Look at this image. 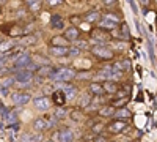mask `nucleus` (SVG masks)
<instances>
[{
    "label": "nucleus",
    "mask_w": 157,
    "mask_h": 142,
    "mask_svg": "<svg viewBox=\"0 0 157 142\" xmlns=\"http://www.w3.org/2000/svg\"><path fill=\"white\" fill-rule=\"evenodd\" d=\"M91 54L98 57L99 60H112L113 59V51L107 44H94L91 47Z\"/></svg>",
    "instance_id": "nucleus-1"
},
{
    "label": "nucleus",
    "mask_w": 157,
    "mask_h": 142,
    "mask_svg": "<svg viewBox=\"0 0 157 142\" xmlns=\"http://www.w3.org/2000/svg\"><path fill=\"white\" fill-rule=\"evenodd\" d=\"M74 77H75V71L72 68H58L54 74H52L50 79L55 81V82H69Z\"/></svg>",
    "instance_id": "nucleus-2"
},
{
    "label": "nucleus",
    "mask_w": 157,
    "mask_h": 142,
    "mask_svg": "<svg viewBox=\"0 0 157 142\" xmlns=\"http://www.w3.org/2000/svg\"><path fill=\"white\" fill-rule=\"evenodd\" d=\"M52 142H74V133L69 128H61L50 139Z\"/></svg>",
    "instance_id": "nucleus-3"
},
{
    "label": "nucleus",
    "mask_w": 157,
    "mask_h": 142,
    "mask_svg": "<svg viewBox=\"0 0 157 142\" xmlns=\"http://www.w3.org/2000/svg\"><path fill=\"white\" fill-rule=\"evenodd\" d=\"M127 122H124V120H113V122H110L109 125H107V128H109V131L112 133V134H120V133H124L126 130H127Z\"/></svg>",
    "instance_id": "nucleus-4"
},
{
    "label": "nucleus",
    "mask_w": 157,
    "mask_h": 142,
    "mask_svg": "<svg viewBox=\"0 0 157 142\" xmlns=\"http://www.w3.org/2000/svg\"><path fill=\"white\" fill-rule=\"evenodd\" d=\"M91 38H93V41L96 44H105L110 40V35L102 29H96V30L91 32Z\"/></svg>",
    "instance_id": "nucleus-5"
},
{
    "label": "nucleus",
    "mask_w": 157,
    "mask_h": 142,
    "mask_svg": "<svg viewBox=\"0 0 157 142\" xmlns=\"http://www.w3.org/2000/svg\"><path fill=\"white\" fill-rule=\"evenodd\" d=\"M33 79V74L29 73V71H25V70H21V71H16V74L13 76V81H16L17 84H30Z\"/></svg>",
    "instance_id": "nucleus-6"
},
{
    "label": "nucleus",
    "mask_w": 157,
    "mask_h": 142,
    "mask_svg": "<svg viewBox=\"0 0 157 142\" xmlns=\"http://www.w3.org/2000/svg\"><path fill=\"white\" fill-rule=\"evenodd\" d=\"M11 99H13V103H14V104L22 106V104H27V103H30V101H32V96H30V93H25V92H14V93L11 95Z\"/></svg>",
    "instance_id": "nucleus-7"
},
{
    "label": "nucleus",
    "mask_w": 157,
    "mask_h": 142,
    "mask_svg": "<svg viewBox=\"0 0 157 142\" xmlns=\"http://www.w3.org/2000/svg\"><path fill=\"white\" fill-rule=\"evenodd\" d=\"M49 128H50V125H49L46 117H38V119L33 120V130L39 134H41L43 131H46V130H49Z\"/></svg>",
    "instance_id": "nucleus-8"
},
{
    "label": "nucleus",
    "mask_w": 157,
    "mask_h": 142,
    "mask_svg": "<svg viewBox=\"0 0 157 142\" xmlns=\"http://www.w3.org/2000/svg\"><path fill=\"white\" fill-rule=\"evenodd\" d=\"M33 104L38 111H47L52 106V99L47 98V96H39V98L33 99Z\"/></svg>",
    "instance_id": "nucleus-9"
},
{
    "label": "nucleus",
    "mask_w": 157,
    "mask_h": 142,
    "mask_svg": "<svg viewBox=\"0 0 157 142\" xmlns=\"http://www.w3.org/2000/svg\"><path fill=\"white\" fill-rule=\"evenodd\" d=\"M52 103H55V104L58 106V108H61V106H64V103H66V95H64L61 90H55L54 93H52Z\"/></svg>",
    "instance_id": "nucleus-10"
},
{
    "label": "nucleus",
    "mask_w": 157,
    "mask_h": 142,
    "mask_svg": "<svg viewBox=\"0 0 157 142\" xmlns=\"http://www.w3.org/2000/svg\"><path fill=\"white\" fill-rule=\"evenodd\" d=\"M68 44H69V41L63 35H57V36H54L50 40V46L52 47H68Z\"/></svg>",
    "instance_id": "nucleus-11"
},
{
    "label": "nucleus",
    "mask_w": 157,
    "mask_h": 142,
    "mask_svg": "<svg viewBox=\"0 0 157 142\" xmlns=\"http://www.w3.org/2000/svg\"><path fill=\"white\" fill-rule=\"evenodd\" d=\"M78 35H80V32H78L77 27H69V29L64 30V35H63V36L71 43V41H77V40H78Z\"/></svg>",
    "instance_id": "nucleus-12"
},
{
    "label": "nucleus",
    "mask_w": 157,
    "mask_h": 142,
    "mask_svg": "<svg viewBox=\"0 0 157 142\" xmlns=\"http://www.w3.org/2000/svg\"><path fill=\"white\" fill-rule=\"evenodd\" d=\"M49 54L54 57H66L69 55V47H49Z\"/></svg>",
    "instance_id": "nucleus-13"
},
{
    "label": "nucleus",
    "mask_w": 157,
    "mask_h": 142,
    "mask_svg": "<svg viewBox=\"0 0 157 142\" xmlns=\"http://www.w3.org/2000/svg\"><path fill=\"white\" fill-rule=\"evenodd\" d=\"M57 70L55 68H52L50 65H44V67H39L36 70V76H41V77H52V74H54Z\"/></svg>",
    "instance_id": "nucleus-14"
},
{
    "label": "nucleus",
    "mask_w": 157,
    "mask_h": 142,
    "mask_svg": "<svg viewBox=\"0 0 157 142\" xmlns=\"http://www.w3.org/2000/svg\"><path fill=\"white\" fill-rule=\"evenodd\" d=\"M49 24H50V27H52V29H63V25H64V19H63L60 14H52V16H50Z\"/></svg>",
    "instance_id": "nucleus-15"
},
{
    "label": "nucleus",
    "mask_w": 157,
    "mask_h": 142,
    "mask_svg": "<svg viewBox=\"0 0 157 142\" xmlns=\"http://www.w3.org/2000/svg\"><path fill=\"white\" fill-rule=\"evenodd\" d=\"M88 90H90L91 95H96V96H101V95L105 93V92H104V87H102L101 82H91L90 87H88Z\"/></svg>",
    "instance_id": "nucleus-16"
},
{
    "label": "nucleus",
    "mask_w": 157,
    "mask_h": 142,
    "mask_svg": "<svg viewBox=\"0 0 157 142\" xmlns=\"http://www.w3.org/2000/svg\"><path fill=\"white\" fill-rule=\"evenodd\" d=\"M102 87H104V92L110 93V95H115V93L118 92V85H116V82H113V81H105V82L102 84Z\"/></svg>",
    "instance_id": "nucleus-17"
},
{
    "label": "nucleus",
    "mask_w": 157,
    "mask_h": 142,
    "mask_svg": "<svg viewBox=\"0 0 157 142\" xmlns=\"http://www.w3.org/2000/svg\"><path fill=\"white\" fill-rule=\"evenodd\" d=\"M115 117H116V120H129L132 115H130V112L126 109V108H121V109H116L115 111Z\"/></svg>",
    "instance_id": "nucleus-18"
},
{
    "label": "nucleus",
    "mask_w": 157,
    "mask_h": 142,
    "mask_svg": "<svg viewBox=\"0 0 157 142\" xmlns=\"http://www.w3.org/2000/svg\"><path fill=\"white\" fill-rule=\"evenodd\" d=\"M112 51H126V47H127V44H126V41H121V40H115V41H110L109 44H107Z\"/></svg>",
    "instance_id": "nucleus-19"
},
{
    "label": "nucleus",
    "mask_w": 157,
    "mask_h": 142,
    "mask_svg": "<svg viewBox=\"0 0 157 142\" xmlns=\"http://www.w3.org/2000/svg\"><path fill=\"white\" fill-rule=\"evenodd\" d=\"M22 142H43V136L39 133L30 134V133H25L22 136Z\"/></svg>",
    "instance_id": "nucleus-20"
},
{
    "label": "nucleus",
    "mask_w": 157,
    "mask_h": 142,
    "mask_svg": "<svg viewBox=\"0 0 157 142\" xmlns=\"http://www.w3.org/2000/svg\"><path fill=\"white\" fill-rule=\"evenodd\" d=\"M129 38H130L129 27H127V24H126V22H123V24L120 25V40H121V41H127Z\"/></svg>",
    "instance_id": "nucleus-21"
},
{
    "label": "nucleus",
    "mask_w": 157,
    "mask_h": 142,
    "mask_svg": "<svg viewBox=\"0 0 157 142\" xmlns=\"http://www.w3.org/2000/svg\"><path fill=\"white\" fill-rule=\"evenodd\" d=\"M115 108L113 106H102L101 109H99V115H101V117H113V115H115Z\"/></svg>",
    "instance_id": "nucleus-22"
},
{
    "label": "nucleus",
    "mask_w": 157,
    "mask_h": 142,
    "mask_svg": "<svg viewBox=\"0 0 157 142\" xmlns=\"http://www.w3.org/2000/svg\"><path fill=\"white\" fill-rule=\"evenodd\" d=\"M113 67L120 71V73H124V71H127V70L130 68V62H129V60H120V62L113 63Z\"/></svg>",
    "instance_id": "nucleus-23"
},
{
    "label": "nucleus",
    "mask_w": 157,
    "mask_h": 142,
    "mask_svg": "<svg viewBox=\"0 0 157 142\" xmlns=\"http://www.w3.org/2000/svg\"><path fill=\"white\" fill-rule=\"evenodd\" d=\"M13 46H14V43L10 41V40H3L0 41V54H6V52H11Z\"/></svg>",
    "instance_id": "nucleus-24"
},
{
    "label": "nucleus",
    "mask_w": 157,
    "mask_h": 142,
    "mask_svg": "<svg viewBox=\"0 0 157 142\" xmlns=\"http://www.w3.org/2000/svg\"><path fill=\"white\" fill-rule=\"evenodd\" d=\"M38 41V38L35 35H29V36H25V38H21L19 40V44L21 46H32Z\"/></svg>",
    "instance_id": "nucleus-25"
},
{
    "label": "nucleus",
    "mask_w": 157,
    "mask_h": 142,
    "mask_svg": "<svg viewBox=\"0 0 157 142\" xmlns=\"http://www.w3.org/2000/svg\"><path fill=\"white\" fill-rule=\"evenodd\" d=\"M101 19V13L99 11H90V13H86L85 14V21L86 22H96V21H99Z\"/></svg>",
    "instance_id": "nucleus-26"
},
{
    "label": "nucleus",
    "mask_w": 157,
    "mask_h": 142,
    "mask_svg": "<svg viewBox=\"0 0 157 142\" xmlns=\"http://www.w3.org/2000/svg\"><path fill=\"white\" fill-rule=\"evenodd\" d=\"M54 117L57 120H63V119H66V109L64 108H57L55 112H54Z\"/></svg>",
    "instance_id": "nucleus-27"
},
{
    "label": "nucleus",
    "mask_w": 157,
    "mask_h": 142,
    "mask_svg": "<svg viewBox=\"0 0 157 142\" xmlns=\"http://www.w3.org/2000/svg\"><path fill=\"white\" fill-rule=\"evenodd\" d=\"M126 103H127V98H118L116 101H113L110 106H113L115 109H121V108H124L126 106Z\"/></svg>",
    "instance_id": "nucleus-28"
},
{
    "label": "nucleus",
    "mask_w": 157,
    "mask_h": 142,
    "mask_svg": "<svg viewBox=\"0 0 157 142\" xmlns=\"http://www.w3.org/2000/svg\"><path fill=\"white\" fill-rule=\"evenodd\" d=\"M27 5L30 6V10L33 11V13H36L39 8H41V2H39V0H29V2H27Z\"/></svg>",
    "instance_id": "nucleus-29"
},
{
    "label": "nucleus",
    "mask_w": 157,
    "mask_h": 142,
    "mask_svg": "<svg viewBox=\"0 0 157 142\" xmlns=\"http://www.w3.org/2000/svg\"><path fill=\"white\" fill-rule=\"evenodd\" d=\"M74 47H77L78 51H82V49H88V41L77 40V41H74Z\"/></svg>",
    "instance_id": "nucleus-30"
},
{
    "label": "nucleus",
    "mask_w": 157,
    "mask_h": 142,
    "mask_svg": "<svg viewBox=\"0 0 157 142\" xmlns=\"http://www.w3.org/2000/svg\"><path fill=\"white\" fill-rule=\"evenodd\" d=\"M102 18H105V19H109V21H112V22H115V24H118L120 22V18H118L116 14H112V13H105Z\"/></svg>",
    "instance_id": "nucleus-31"
},
{
    "label": "nucleus",
    "mask_w": 157,
    "mask_h": 142,
    "mask_svg": "<svg viewBox=\"0 0 157 142\" xmlns=\"http://www.w3.org/2000/svg\"><path fill=\"white\" fill-rule=\"evenodd\" d=\"M69 21H71V24L75 27V25H78V24L82 22V16H74V14H72V16L69 18Z\"/></svg>",
    "instance_id": "nucleus-32"
},
{
    "label": "nucleus",
    "mask_w": 157,
    "mask_h": 142,
    "mask_svg": "<svg viewBox=\"0 0 157 142\" xmlns=\"http://www.w3.org/2000/svg\"><path fill=\"white\" fill-rule=\"evenodd\" d=\"M104 130V125L102 123H94L93 126H91V131H93V133H101Z\"/></svg>",
    "instance_id": "nucleus-33"
},
{
    "label": "nucleus",
    "mask_w": 157,
    "mask_h": 142,
    "mask_svg": "<svg viewBox=\"0 0 157 142\" xmlns=\"http://www.w3.org/2000/svg\"><path fill=\"white\" fill-rule=\"evenodd\" d=\"M80 52H82V51H78L77 47H71L69 49V55L71 57H78V55H80Z\"/></svg>",
    "instance_id": "nucleus-34"
},
{
    "label": "nucleus",
    "mask_w": 157,
    "mask_h": 142,
    "mask_svg": "<svg viewBox=\"0 0 157 142\" xmlns=\"http://www.w3.org/2000/svg\"><path fill=\"white\" fill-rule=\"evenodd\" d=\"M49 6H58V5H61V2H58V0H52V2H50V0H49Z\"/></svg>",
    "instance_id": "nucleus-35"
},
{
    "label": "nucleus",
    "mask_w": 157,
    "mask_h": 142,
    "mask_svg": "<svg viewBox=\"0 0 157 142\" xmlns=\"http://www.w3.org/2000/svg\"><path fill=\"white\" fill-rule=\"evenodd\" d=\"M94 142H107V139L104 137V136H96V139H94Z\"/></svg>",
    "instance_id": "nucleus-36"
},
{
    "label": "nucleus",
    "mask_w": 157,
    "mask_h": 142,
    "mask_svg": "<svg viewBox=\"0 0 157 142\" xmlns=\"http://www.w3.org/2000/svg\"><path fill=\"white\" fill-rule=\"evenodd\" d=\"M33 25H35V24H29V27L25 29L24 32H25V33H27V32H32V30H33Z\"/></svg>",
    "instance_id": "nucleus-37"
},
{
    "label": "nucleus",
    "mask_w": 157,
    "mask_h": 142,
    "mask_svg": "<svg viewBox=\"0 0 157 142\" xmlns=\"http://www.w3.org/2000/svg\"><path fill=\"white\" fill-rule=\"evenodd\" d=\"M47 142H52V140H47Z\"/></svg>",
    "instance_id": "nucleus-38"
}]
</instances>
